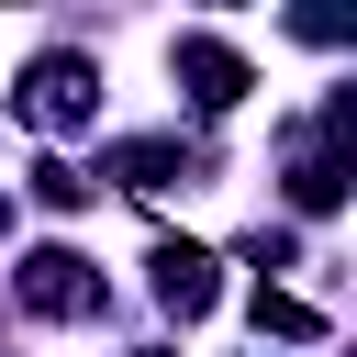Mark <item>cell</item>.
Here are the masks:
<instances>
[{
    "mask_svg": "<svg viewBox=\"0 0 357 357\" xmlns=\"http://www.w3.org/2000/svg\"><path fill=\"white\" fill-rule=\"evenodd\" d=\"M201 167H212V156H201V145H167V134H145V145H123V156H112V178H123V190H167V178L190 190Z\"/></svg>",
    "mask_w": 357,
    "mask_h": 357,
    "instance_id": "5b68a950",
    "label": "cell"
},
{
    "mask_svg": "<svg viewBox=\"0 0 357 357\" xmlns=\"http://www.w3.org/2000/svg\"><path fill=\"white\" fill-rule=\"evenodd\" d=\"M145 268H156V301H167L178 324H201V312L223 301V279H212V245H190V234H178V245H156Z\"/></svg>",
    "mask_w": 357,
    "mask_h": 357,
    "instance_id": "277c9868",
    "label": "cell"
},
{
    "mask_svg": "<svg viewBox=\"0 0 357 357\" xmlns=\"http://www.w3.org/2000/svg\"><path fill=\"white\" fill-rule=\"evenodd\" d=\"M257 335H279V346H312V335H324V312H312L301 290H257Z\"/></svg>",
    "mask_w": 357,
    "mask_h": 357,
    "instance_id": "8992f818",
    "label": "cell"
},
{
    "mask_svg": "<svg viewBox=\"0 0 357 357\" xmlns=\"http://www.w3.org/2000/svg\"><path fill=\"white\" fill-rule=\"evenodd\" d=\"M0 234H11V201H0Z\"/></svg>",
    "mask_w": 357,
    "mask_h": 357,
    "instance_id": "ba28073f",
    "label": "cell"
},
{
    "mask_svg": "<svg viewBox=\"0 0 357 357\" xmlns=\"http://www.w3.org/2000/svg\"><path fill=\"white\" fill-rule=\"evenodd\" d=\"M167 67H178V89H190L201 112H234V100L257 89V78H245V56H234L223 33H178V45H167Z\"/></svg>",
    "mask_w": 357,
    "mask_h": 357,
    "instance_id": "3957f363",
    "label": "cell"
},
{
    "mask_svg": "<svg viewBox=\"0 0 357 357\" xmlns=\"http://www.w3.org/2000/svg\"><path fill=\"white\" fill-rule=\"evenodd\" d=\"M11 112H22L33 134H78V123L100 112V67L56 45V56H33V67H22V89H11Z\"/></svg>",
    "mask_w": 357,
    "mask_h": 357,
    "instance_id": "6da1fadb",
    "label": "cell"
},
{
    "mask_svg": "<svg viewBox=\"0 0 357 357\" xmlns=\"http://www.w3.org/2000/svg\"><path fill=\"white\" fill-rule=\"evenodd\" d=\"M11 290H22V312H45V324H89V312H100V268H89L78 245H33V257L11 268Z\"/></svg>",
    "mask_w": 357,
    "mask_h": 357,
    "instance_id": "7a4b0ae2",
    "label": "cell"
},
{
    "mask_svg": "<svg viewBox=\"0 0 357 357\" xmlns=\"http://www.w3.org/2000/svg\"><path fill=\"white\" fill-rule=\"evenodd\" d=\"M33 190H45L56 212H78V201H89V178H78V167H33Z\"/></svg>",
    "mask_w": 357,
    "mask_h": 357,
    "instance_id": "52a82bcc",
    "label": "cell"
}]
</instances>
